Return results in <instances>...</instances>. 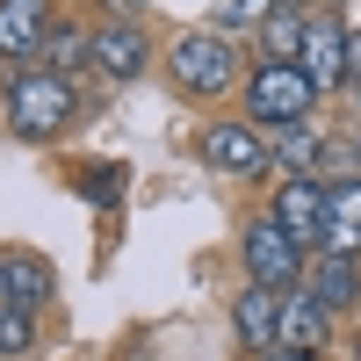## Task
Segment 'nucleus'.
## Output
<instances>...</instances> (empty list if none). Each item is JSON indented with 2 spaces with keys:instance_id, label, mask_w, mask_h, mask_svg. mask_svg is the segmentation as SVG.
Listing matches in <instances>:
<instances>
[{
  "instance_id": "b1692460",
  "label": "nucleus",
  "mask_w": 361,
  "mask_h": 361,
  "mask_svg": "<svg viewBox=\"0 0 361 361\" xmlns=\"http://www.w3.org/2000/svg\"><path fill=\"white\" fill-rule=\"evenodd\" d=\"M354 173H361V130H354Z\"/></svg>"
},
{
  "instance_id": "393cba45",
  "label": "nucleus",
  "mask_w": 361,
  "mask_h": 361,
  "mask_svg": "<svg viewBox=\"0 0 361 361\" xmlns=\"http://www.w3.org/2000/svg\"><path fill=\"white\" fill-rule=\"evenodd\" d=\"M282 8H311V0H282Z\"/></svg>"
},
{
  "instance_id": "412c9836",
  "label": "nucleus",
  "mask_w": 361,
  "mask_h": 361,
  "mask_svg": "<svg viewBox=\"0 0 361 361\" xmlns=\"http://www.w3.org/2000/svg\"><path fill=\"white\" fill-rule=\"evenodd\" d=\"M347 94L361 102V29H354V44H347Z\"/></svg>"
},
{
  "instance_id": "423d86ee",
  "label": "nucleus",
  "mask_w": 361,
  "mask_h": 361,
  "mask_svg": "<svg viewBox=\"0 0 361 361\" xmlns=\"http://www.w3.org/2000/svg\"><path fill=\"white\" fill-rule=\"evenodd\" d=\"M58 29V0H0V66H37Z\"/></svg>"
},
{
  "instance_id": "0eeeda50",
  "label": "nucleus",
  "mask_w": 361,
  "mask_h": 361,
  "mask_svg": "<svg viewBox=\"0 0 361 361\" xmlns=\"http://www.w3.org/2000/svg\"><path fill=\"white\" fill-rule=\"evenodd\" d=\"M202 159L217 166V173H267L275 166V145L260 137V123H246V116H224V123H209L202 130Z\"/></svg>"
},
{
  "instance_id": "6e6552de",
  "label": "nucleus",
  "mask_w": 361,
  "mask_h": 361,
  "mask_svg": "<svg viewBox=\"0 0 361 361\" xmlns=\"http://www.w3.org/2000/svg\"><path fill=\"white\" fill-rule=\"evenodd\" d=\"M325 195H333V188H325L318 173H296V180H282V195H275V209H267V217H275L296 246L311 253L318 238H325Z\"/></svg>"
},
{
  "instance_id": "20e7f679",
  "label": "nucleus",
  "mask_w": 361,
  "mask_h": 361,
  "mask_svg": "<svg viewBox=\"0 0 361 361\" xmlns=\"http://www.w3.org/2000/svg\"><path fill=\"white\" fill-rule=\"evenodd\" d=\"M246 282L253 289H275V296L304 289V246H296L275 217H253L246 224Z\"/></svg>"
},
{
  "instance_id": "2eb2a0df",
  "label": "nucleus",
  "mask_w": 361,
  "mask_h": 361,
  "mask_svg": "<svg viewBox=\"0 0 361 361\" xmlns=\"http://www.w3.org/2000/svg\"><path fill=\"white\" fill-rule=\"evenodd\" d=\"M37 66H44V73H58V80H73L80 66H94V29H73V22H58Z\"/></svg>"
},
{
  "instance_id": "9d476101",
  "label": "nucleus",
  "mask_w": 361,
  "mask_h": 361,
  "mask_svg": "<svg viewBox=\"0 0 361 361\" xmlns=\"http://www.w3.org/2000/svg\"><path fill=\"white\" fill-rule=\"evenodd\" d=\"M51 296H58V275H51L44 253H29V246H8V253H0V304L44 311Z\"/></svg>"
},
{
  "instance_id": "1a4fd4ad",
  "label": "nucleus",
  "mask_w": 361,
  "mask_h": 361,
  "mask_svg": "<svg viewBox=\"0 0 361 361\" xmlns=\"http://www.w3.org/2000/svg\"><path fill=\"white\" fill-rule=\"evenodd\" d=\"M145 66H152V44H145V22H102L94 29V73L102 80H145Z\"/></svg>"
},
{
  "instance_id": "4468645a",
  "label": "nucleus",
  "mask_w": 361,
  "mask_h": 361,
  "mask_svg": "<svg viewBox=\"0 0 361 361\" xmlns=\"http://www.w3.org/2000/svg\"><path fill=\"white\" fill-rule=\"evenodd\" d=\"M231 325H238V340H246V347H275V325H282V296L275 289H238V304H231Z\"/></svg>"
},
{
  "instance_id": "7ed1b4c3",
  "label": "nucleus",
  "mask_w": 361,
  "mask_h": 361,
  "mask_svg": "<svg viewBox=\"0 0 361 361\" xmlns=\"http://www.w3.org/2000/svg\"><path fill=\"white\" fill-rule=\"evenodd\" d=\"M173 80L188 87V94H224V87H238V51L224 29H188V37H173L166 51Z\"/></svg>"
},
{
  "instance_id": "f03ea898",
  "label": "nucleus",
  "mask_w": 361,
  "mask_h": 361,
  "mask_svg": "<svg viewBox=\"0 0 361 361\" xmlns=\"http://www.w3.org/2000/svg\"><path fill=\"white\" fill-rule=\"evenodd\" d=\"M238 94H246V123H311V109H318V87L282 66V58H260L253 80H238Z\"/></svg>"
},
{
  "instance_id": "a211bd4d",
  "label": "nucleus",
  "mask_w": 361,
  "mask_h": 361,
  "mask_svg": "<svg viewBox=\"0 0 361 361\" xmlns=\"http://www.w3.org/2000/svg\"><path fill=\"white\" fill-rule=\"evenodd\" d=\"M29 347H37V311L0 304V361H22Z\"/></svg>"
},
{
  "instance_id": "aec40b11",
  "label": "nucleus",
  "mask_w": 361,
  "mask_h": 361,
  "mask_svg": "<svg viewBox=\"0 0 361 361\" xmlns=\"http://www.w3.org/2000/svg\"><path fill=\"white\" fill-rule=\"evenodd\" d=\"M87 188H94V202H116V188H123V173H116V166H94V173H87Z\"/></svg>"
},
{
  "instance_id": "dca6fc26",
  "label": "nucleus",
  "mask_w": 361,
  "mask_h": 361,
  "mask_svg": "<svg viewBox=\"0 0 361 361\" xmlns=\"http://www.w3.org/2000/svg\"><path fill=\"white\" fill-rule=\"evenodd\" d=\"M267 145H275V166H282L289 180H296V173H318V159H325V137H318L311 123H282Z\"/></svg>"
},
{
  "instance_id": "f257e3e1",
  "label": "nucleus",
  "mask_w": 361,
  "mask_h": 361,
  "mask_svg": "<svg viewBox=\"0 0 361 361\" xmlns=\"http://www.w3.org/2000/svg\"><path fill=\"white\" fill-rule=\"evenodd\" d=\"M0 109H8V130H15L22 145H51V137H66L80 94H73V80H58V73H44V66H22V73L8 80V94H0Z\"/></svg>"
},
{
  "instance_id": "9b49d317",
  "label": "nucleus",
  "mask_w": 361,
  "mask_h": 361,
  "mask_svg": "<svg viewBox=\"0 0 361 361\" xmlns=\"http://www.w3.org/2000/svg\"><path fill=\"white\" fill-rule=\"evenodd\" d=\"M318 253L361 260V173L333 180V195H325V238H318Z\"/></svg>"
},
{
  "instance_id": "f3484780",
  "label": "nucleus",
  "mask_w": 361,
  "mask_h": 361,
  "mask_svg": "<svg viewBox=\"0 0 361 361\" xmlns=\"http://www.w3.org/2000/svg\"><path fill=\"white\" fill-rule=\"evenodd\" d=\"M304 15H311V8H282L275 22L260 29V37H267V58H282V66H296V51H304Z\"/></svg>"
},
{
  "instance_id": "6ab92c4d",
  "label": "nucleus",
  "mask_w": 361,
  "mask_h": 361,
  "mask_svg": "<svg viewBox=\"0 0 361 361\" xmlns=\"http://www.w3.org/2000/svg\"><path fill=\"white\" fill-rule=\"evenodd\" d=\"M275 15H282V0H224V8H217L224 29H267Z\"/></svg>"
},
{
  "instance_id": "5701e85b",
  "label": "nucleus",
  "mask_w": 361,
  "mask_h": 361,
  "mask_svg": "<svg viewBox=\"0 0 361 361\" xmlns=\"http://www.w3.org/2000/svg\"><path fill=\"white\" fill-rule=\"evenodd\" d=\"M260 361H311V354H289V347H267Z\"/></svg>"
},
{
  "instance_id": "39448f33",
  "label": "nucleus",
  "mask_w": 361,
  "mask_h": 361,
  "mask_svg": "<svg viewBox=\"0 0 361 361\" xmlns=\"http://www.w3.org/2000/svg\"><path fill=\"white\" fill-rule=\"evenodd\" d=\"M347 44H354V29H347L333 8H311V15H304V51H296V73H304L318 94L347 87Z\"/></svg>"
},
{
  "instance_id": "4be33fe9",
  "label": "nucleus",
  "mask_w": 361,
  "mask_h": 361,
  "mask_svg": "<svg viewBox=\"0 0 361 361\" xmlns=\"http://www.w3.org/2000/svg\"><path fill=\"white\" fill-rule=\"evenodd\" d=\"M102 15H109V22H137L145 0H102Z\"/></svg>"
},
{
  "instance_id": "f8f14e48",
  "label": "nucleus",
  "mask_w": 361,
  "mask_h": 361,
  "mask_svg": "<svg viewBox=\"0 0 361 361\" xmlns=\"http://www.w3.org/2000/svg\"><path fill=\"white\" fill-rule=\"evenodd\" d=\"M325 333H333V311H325L311 289H289V296H282V325H275V347H289V354H311V361H318Z\"/></svg>"
},
{
  "instance_id": "ddd939ff",
  "label": "nucleus",
  "mask_w": 361,
  "mask_h": 361,
  "mask_svg": "<svg viewBox=\"0 0 361 361\" xmlns=\"http://www.w3.org/2000/svg\"><path fill=\"white\" fill-rule=\"evenodd\" d=\"M304 289L318 296L325 311H354V304H361V260H333V253H318V260H311V275H304Z\"/></svg>"
}]
</instances>
